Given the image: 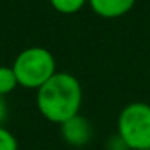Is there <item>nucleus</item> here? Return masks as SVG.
Masks as SVG:
<instances>
[{
    "mask_svg": "<svg viewBox=\"0 0 150 150\" xmlns=\"http://www.w3.org/2000/svg\"><path fill=\"white\" fill-rule=\"evenodd\" d=\"M81 103V84L69 73H55L37 89V108L42 116L52 123L62 124L79 115Z\"/></svg>",
    "mask_w": 150,
    "mask_h": 150,
    "instance_id": "obj_1",
    "label": "nucleus"
},
{
    "mask_svg": "<svg viewBox=\"0 0 150 150\" xmlns=\"http://www.w3.org/2000/svg\"><path fill=\"white\" fill-rule=\"evenodd\" d=\"M18 84L26 89H39L55 74V58L44 47H29L16 57L13 63Z\"/></svg>",
    "mask_w": 150,
    "mask_h": 150,
    "instance_id": "obj_2",
    "label": "nucleus"
},
{
    "mask_svg": "<svg viewBox=\"0 0 150 150\" xmlns=\"http://www.w3.org/2000/svg\"><path fill=\"white\" fill-rule=\"evenodd\" d=\"M118 134L132 150H150V105L144 102L127 105L118 118Z\"/></svg>",
    "mask_w": 150,
    "mask_h": 150,
    "instance_id": "obj_3",
    "label": "nucleus"
},
{
    "mask_svg": "<svg viewBox=\"0 0 150 150\" xmlns=\"http://www.w3.org/2000/svg\"><path fill=\"white\" fill-rule=\"evenodd\" d=\"M60 131H62V137L65 139L66 144L73 147H82L89 144L92 137V129L89 121L81 115L66 120L65 123L60 124Z\"/></svg>",
    "mask_w": 150,
    "mask_h": 150,
    "instance_id": "obj_4",
    "label": "nucleus"
},
{
    "mask_svg": "<svg viewBox=\"0 0 150 150\" xmlns=\"http://www.w3.org/2000/svg\"><path fill=\"white\" fill-rule=\"evenodd\" d=\"M87 4L97 16L115 20L129 13L136 5V0H87Z\"/></svg>",
    "mask_w": 150,
    "mask_h": 150,
    "instance_id": "obj_5",
    "label": "nucleus"
},
{
    "mask_svg": "<svg viewBox=\"0 0 150 150\" xmlns=\"http://www.w3.org/2000/svg\"><path fill=\"white\" fill-rule=\"evenodd\" d=\"M18 79L11 66H0V95L10 94L18 87Z\"/></svg>",
    "mask_w": 150,
    "mask_h": 150,
    "instance_id": "obj_6",
    "label": "nucleus"
},
{
    "mask_svg": "<svg viewBox=\"0 0 150 150\" xmlns=\"http://www.w3.org/2000/svg\"><path fill=\"white\" fill-rule=\"evenodd\" d=\"M86 4H87V0H50V5L58 13H63V15L78 13Z\"/></svg>",
    "mask_w": 150,
    "mask_h": 150,
    "instance_id": "obj_7",
    "label": "nucleus"
},
{
    "mask_svg": "<svg viewBox=\"0 0 150 150\" xmlns=\"http://www.w3.org/2000/svg\"><path fill=\"white\" fill-rule=\"evenodd\" d=\"M0 150H18L16 137L4 126H0Z\"/></svg>",
    "mask_w": 150,
    "mask_h": 150,
    "instance_id": "obj_8",
    "label": "nucleus"
},
{
    "mask_svg": "<svg viewBox=\"0 0 150 150\" xmlns=\"http://www.w3.org/2000/svg\"><path fill=\"white\" fill-rule=\"evenodd\" d=\"M7 113H8L7 103H5L4 97H2V95H0V126H2V123H4L5 120H7Z\"/></svg>",
    "mask_w": 150,
    "mask_h": 150,
    "instance_id": "obj_9",
    "label": "nucleus"
}]
</instances>
